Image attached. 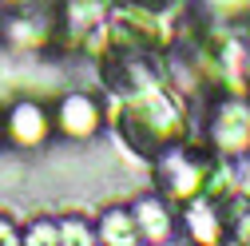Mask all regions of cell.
<instances>
[{
  "label": "cell",
  "instance_id": "cell-2",
  "mask_svg": "<svg viewBox=\"0 0 250 246\" xmlns=\"http://www.w3.org/2000/svg\"><path fill=\"white\" fill-rule=\"evenodd\" d=\"M12 123H16V135H20V139L44 135V115H40V107H32V103H20V107L12 111Z\"/></svg>",
  "mask_w": 250,
  "mask_h": 246
},
{
  "label": "cell",
  "instance_id": "cell-1",
  "mask_svg": "<svg viewBox=\"0 0 250 246\" xmlns=\"http://www.w3.org/2000/svg\"><path fill=\"white\" fill-rule=\"evenodd\" d=\"M64 127L76 131V135H87L91 127H96V103L83 100V96H72L64 103Z\"/></svg>",
  "mask_w": 250,
  "mask_h": 246
},
{
  "label": "cell",
  "instance_id": "cell-3",
  "mask_svg": "<svg viewBox=\"0 0 250 246\" xmlns=\"http://www.w3.org/2000/svg\"><path fill=\"white\" fill-rule=\"evenodd\" d=\"M107 223H111V226L104 230L107 238H135V223H131V226H123V223H127V219H123V214H111Z\"/></svg>",
  "mask_w": 250,
  "mask_h": 246
}]
</instances>
